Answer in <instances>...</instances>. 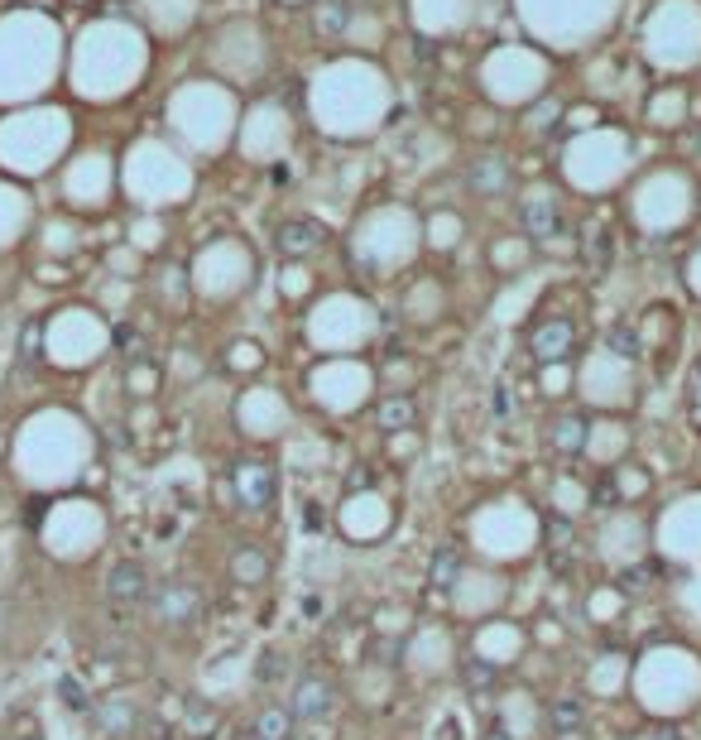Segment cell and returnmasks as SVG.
<instances>
[{
  "label": "cell",
  "instance_id": "1",
  "mask_svg": "<svg viewBox=\"0 0 701 740\" xmlns=\"http://www.w3.org/2000/svg\"><path fill=\"white\" fill-rule=\"evenodd\" d=\"M389 107H394L389 78L360 53L332 58V63L317 68L308 82L313 121H317V130H327V135H337V140H356V135L379 130Z\"/></svg>",
  "mask_w": 701,
  "mask_h": 740
},
{
  "label": "cell",
  "instance_id": "2",
  "mask_svg": "<svg viewBox=\"0 0 701 740\" xmlns=\"http://www.w3.org/2000/svg\"><path fill=\"white\" fill-rule=\"evenodd\" d=\"M620 6L624 0H515L529 39L548 43L552 53H577L606 39L610 24L620 20Z\"/></svg>",
  "mask_w": 701,
  "mask_h": 740
},
{
  "label": "cell",
  "instance_id": "3",
  "mask_svg": "<svg viewBox=\"0 0 701 740\" xmlns=\"http://www.w3.org/2000/svg\"><path fill=\"white\" fill-rule=\"evenodd\" d=\"M150 63L144 53V39L130 24H96L87 29L82 49H78V68H82V87L96 97L125 92L130 82L140 78V68Z\"/></svg>",
  "mask_w": 701,
  "mask_h": 740
},
{
  "label": "cell",
  "instance_id": "4",
  "mask_svg": "<svg viewBox=\"0 0 701 740\" xmlns=\"http://www.w3.org/2000/svg\"><path fill=\"white\" fill-rule=\"evenodd\" d=\"M639 49L659 72L701 68V0H659L644 14Z\"/></svg>",
  "mask_w": 701,
  "mask_h": 740
},
{
  "label": "cell",
  "instance_id": "5",
  "mask_svg": "<svg viewBox=\"0 0 701 740\" xmlns=\"http://www.w3.org/2000/svg\"><path fill=\"white\" fill-rule=\"evenodd\" d=\"M548 78V53L534 49V43H500L480 58V92L495 107H529L534 97H543Z\"/></svg>",
  "mask_w": 701,
  "mask_h": 740
},
{
  "label": "cell",
  "instance_id": "6",
  "mask_svg": "<svg viewBox=\"0 0 701 740\" xmlns=\"http://www.w3.org/2000/svg\"><path fill=\"white\" fill-rule=\"evenodd\" d=\"M173 125L183 130L193 144H202V150H216L231 130H236V92L222 82H187L179 97H173Z\"/></svg>",
  "mask_w": 701,
  "mask_h": 740
},
{
  "label": "cell",
  "instance_id": "7",
  "mask_svg": "<svg viewBox=\"0 0 701 740\" xmlns=\"http://www.w3.org/2000/svg\"><path fill=\"white\" fill-rule=\"evenodd\" d=\"M562 169H567V179H572L577 187H587V193H601V187H610L624 169H630V135H620V130H606V125L581 130V135L567 144Z\"/></svg>",
  "mask_w": 701,
  "mask_h": 740
},
{
  "label": "cell",
  "instance_id": "8",
  "mask_svg": "<svg viewBox=\"0 0 701 740\" xmlns=\"http://www.w3.org/2000/svg\"><path fill=\"white\" fill-rule=\"evenodd\" d=\"M212 68L222 72V78H260L270 63V43H265V29H260L255 20H231L216 29L212 39Z\"/></svg>",
  "mask_w": 701,
  "mask_h": 740
},
{
  "label": "cell",
  "instance_id": "9",
  "mask_svg": "<svg viewBox=\"0 0 701 740\" xmlns=\"http://www.w3.org/2000/svg\"><path fill=\"white\" fill-rule=\"evenodd\" d=\"M692 207V187L682 179L678 169H659L653 179H644V187L634 193V216L644 222L649 231H668L678 226L682 216Z\"/></svg>",
  "mask_w": 701,
  "mask_h": 740
},
{
  "label": "cell",
  "instance_id": "10",
  "mask_svg": "<svg viewBox=\"0 0 701 740\" xmlns=\"http://www.w3.org/2000/svg\"><path fill=\"white\" fill-rule=\"evenodd\" d=\"M356 251L370 260V265H389V260H408L414 251V222H408V212H375L370 222H365Z\"/></svg>",
  "mask_w": 701,
  "mask_h": 740
},
{
  "label": "cell",
  "instance_id": "11",
  "mask_svg": "<svg viewBox=\"0 0 701 740\" xmlns=\"http://www.w3.org/2000/svg\"><path fill=\"white\" fill-rule=\"evenodd\" d=\"M294 140V125H288V111L280 101H260L255 111H245L241 125V150L251 159H280Z\"/></svg>",
  "mask_w": 701,
  "mask_h": 740
},
{
  "label": "cell",
  "instance_id": "12",
  "mask_svg": "<svg viewBox=\"0 0 701 740\" xmlns=\"http://www.w3.org/2000/svg\"><path fill=\"white\" fill-rule=\"evenodd\" d=\"M150 611L164 630H187L202 620V611H207V597H202L193 582H164L150 591Z\"/></svg>",
  "mask_w": 701,
  "mask_h": 740
},
{
  "label": "cell",
  "instance_id": "13",
  "mask_svg": "<svg viewBox=\"0 0 701 740\" xmlns=\"http://www.w3.org/2000/svg\"><path fill=\"white\" fill-rule=\"evenodd\" d=\"M408 14H414V29L428 39H447L461 34L476 14V0H408Z\"/></svg>",
  "mask_w": 701,
  "mask_h": 740
},
{
  "label": "cell",
  "instance_id": "14",
  "mask_svg": "<svg viewBox=\"0 0 701 740\" xmlns=\"http://www.w3.org/2000/svg\"><path fill=\"white\" fill-rule=\"evenodd\" d=\"M332 707H337V683H332L327 673L308 669L294 683V702H288V712H294L298 721H323V717H332Z\"/></svg>",
  "mask_w": 701,
  "mask_h": 740
},
{
  "label": "cell",
  "instance_id": "15",
  "mask_svg": "<svg viewBox=\"0 0 701 740\" xmlns=\"http://www.w3.org/2000/svg\"><path fill=\"white\" fill-rule=\"evenodd\" d=\"M150 572H144V562L135 558H121V562H111V572H106V601L115 606H144L150 601Z\"/></svg>",
  "mask_w": 701,
  "mask_h": 740
},
{
  "label": "cell",
  "instance_id": "16",
  "mask_svg": "<svg viewBox=\"0 0 701 740\" xmlns=\"http://www.w3.org/2000/svg\"><path fill=\"white\" fill-rule=\"evenodd\" d=\"M92 727L101 731V736H111V740H125V736H135L140 731V707L130 702V698H106V702H92Z\"/></svg>",
  "mask_w": 701,
  "mask_h": 740
},
{
  "label": "cell",
  "instance_id": "17",
  "mask_svg": "<svg viewBox=\"0 0 701 740\" xmlns=\"http://www.w3.org/2000/svg\"><path fill=\"white\" fill-rule=\"evenodd\" d=\"M236 496L245 510H265V505L274 500V472L265 467V462H241L236 467Z\"/></svg>",
  "mask_w": 701,
  "mask_h": 740
},
{
  "label": "cell",
  "instance_id": "18",
  "mask_svg": "<svg viewBox=\"0 0 701 740\" xmlns=\"http://www.w3.org/2000/svg\"><path fill=\"white\" fill-rule=\"evenodd\" d=\"M144 14H150V24L159 29V34H183L187 24L197 20V0H140Z\"/></svg>",
  "mask_w": 701,
  "mask_h": 740
},
{
  "label": "cell",
  "instance_id": "19",
  "mask_svg": "<svg viewBox=\"0 0 701 740\" xmlns=\"http://www.w3.org/2000/svg\"><path fill=\"white\" fill-rule=\"evenodd\" d=\"M649 121L653 125H682L688 121V92H682V87H663V92H653L649 97Z\"/></svg>",
  "mask_w": 701,
  "mask_h": 740
},
{
  "label": "cell",
  "instance_id": "20",
  "mask_svg": "<svg viewBox=\"0 0 701 740\" xmlns=\"http://www.w3.org/2000/svg\"><path fill=\"white\" fill-rule=\"evenodd\" d=\"M260 740H294L298 736V717L288 707H260V717L251 721Z\"/></svg>",
  "mask_w": 701,
  "mask_h": 740
},
{
  "label": "cell",
  "instance_id": "21",
  "mask_svg": "<svg viewBox=\"0 0 701 740\" xmlns=\"http://www.w3.org/2000/svg\"><path fill=\"white\" fill-rule=\"evenodd\" d=\"M183 731L193 736V740H202V736H212L216 731V707L212 702H197V698H187L183 702Z\"/></svg>",
  "mask_w": 701,
  "mask_h": 740
},
{
  "label": "cell",
  "instance_id": "22",
  "mask_svg": "<svg viewBox=\"0 0 701 740\" xmlns=\"http://www.w3.org/2000/svg\"><path fill=\"white\" fill-rule=\"evenodd\" d=\"M323 241V231L308 226V222H294V226H280V255H303Z\"/></svg>",
  "mask_w": 701,
  "mask_h": 740
},
{
  "label": "cell",
  "instance_id": "23",
  "mask_svg": "<svg viewBox=\"0 0 701 740\" xmlns=\"http://www.w3.org/2000/svg\"><path fill=\"white\" fill-rule=\"evenodd\" d=\"M379 39H385V24L375 14H356L346 24V43H356V49H379Z\"/></svg>",
  "mask_w": 701,
  "mask_h": 740
},
{
  "label": "cell",
  "instance_id": "24",
  "mask_svg": "<svg viewBox=\"0 0 701 740\" xmlns=\"http://www.w3.org/2000/svg\"><path fill=\"white\" fill-rule=\"evenodd\" d=\"M581 702L577 698H562V702H552V712H548V721H552V731L558 736H572V731H581Z\"/></svg>",
  "mask_w": 701,
  "mask_h": 740
},
{
  "label": "cell",
  "instance_id": "25",
  "mask_svg": "<svg viewBox=\"0 0 701 740\" xmlns=\"http://www.w3.org/2000/svg\"><path fill=\"white\" fill-rule=\"evenodd\" d=\"M567 342H572V327H567V323H552V327H543V332L534 337L538 356H562V352H567Z\"/></svg>",
  "mask_w": 701,
  "mask_h": 740
},
{
  "label": "cell",
  "instance_id": "26",
  "mask_svg": "<svg viewBox=\"0 0 701 740\" xmlns=\"http://www.w3.org/2000/svg\"><path fill=\"white\" fill-rule=\"evenodd\" d=\"M414 424V399H385L379 404V428H408Z\"/></svg>",
  "mask_w": 701,
  "mask_h": 740
},
{
  "label": "cell",
  "instance_id": "27",
  "mask_svg": "<svg viewBox=\"0 0 701 740\" xmlns=\"http://www.w3.org/2000/svg\"><path fill=\"white\" fill-rule=\"evenodd\" d=\"M548 438L558 443V453H577V443H581V418H558Z\"/></svg>",
  "mask_w": 701,
  "mask_h": 740
},
{
  "label": "cell",
  "instance_id": "28",
  "mask_svg": "<svg viewBox=\"0 0 701 740\" xmlns=\"http://www.w3.org/2000/svg\"><path fill=\"white\" fill-rule=\"evenodd\" d=\"M284 669H288V663H284L280 649H265L260 663H255V678H260V683H284Z\"/></svg>",
  "mask_w": 701,
  "mask_h": 740
},
{
  "label": "cell",
  "instance_id": "29",
  "mask_svg": "<svg viewBox=\"0 0 701 740\" xmlns=\"http://www.w3.org/2000/svg\"><path fill=\"white\" fill-rule=\"evenodd\" d=\"M58 698H63V702L72 707V712H92V698L82 692L78 678H58Z\"/></svg>",
  "mask_w": 701,
  "mask_h": 740
},
{
  "label": "cell",
  "instance_id": "30",
  "mask_svg": "<svg viewBox=\"0 0 701 740\" xmlns=\"http://www.w3.org/2000/svg\"><path fill=\"white\" fill-rule=\"evenodd\" d=\"M451 577H457V554H451V548H443V554L433 558V582H437V587H447Z\"/></svg>",
  "mask_w": 701,
  "mask_h": 740
},
{
  "label": "cell",
  "instance_id": "31",
  "mask_svg": "<svg viewBox=\"0 0 701 740\" xmlns=\"http://www.w3.org/2000/svg\"><path fill=\"white\" fill-rule=\"evenodd\" d=\"M524 255H529V245H524V241H505L500 251H495L500 265H524Z\"/></svg>",
  "mask_w": 701,
  "mask_h": 740
},
{
  "label": "cell",
  "instance_id": "32",
  "mask_svg": "<svg viewBox=\"0 0 701 740\" xmlns=\"http://www.w3.org/2000/svg\"><path fill=\"white\" fill-rule=\"evenodd\" d=\"M433 241H437V245H451V241H457V216H437V222H433Z\"/></svg>",
  "mask_w": 701,
  "mask_h": 740
},
{
  "label": "cell",
  "instance_id": "33",
  "mask_svg": "<svg viewBox=\"0 0 701 740\" xmlns=\"http://www.w3.org/2000/svg\"><path fill=\"white\" fill-rule=\"evenodd\" d=\"M39 342H43V337H39V327H34V323H29V327L20 332V361H29V356H39Z\"/></svg>",
  "mask_w": 701,
  "mask_h": 740
},
{
  "label": "cell",
  "instance_id": "34",
  "mask_svg": "<svg viewBox=\"0 0 701 740\" xmlns=\"http://www.w3.org/2000/svg\"><path fill=\"white\" fill-rule=\"evenodd\" d=\"M260 554H236V577H260Z\"/></svg>",
  "mask_w": 701,
  "mask_h": 740
},
{
  "label": "cell",
  "instance_id": "35",
  "mask_svg": "<svg viewBox=\"0 0 701 740\" xmlns=\"http://www.w3.org/2000/svg\"><path fill=\"white\" fill-rule=\"evenodd\" d=\"M466 683H471V688H486V683H490V669H486V663H471V669H466Z\"/></svg>",
  "mask_w": 701,
  "mask_h": 740
},
{
  "label": "cell",
  "instance_id": "36",
  "mask_svg": "<svg viewBox=\"0 0 701 740\" xmlns=\"http://www.w3.org/2000/svg\"><path fill=\"white\" fill-rule=\"evenodd\" d=\"M115 342H121V352H135V346H140V337L130 327H121V337H115Z\"/></svg>",
  "mask_w": 701,
  "mask_h": 740
},
{
  "label": "cell",
  "instance_id": "37",
  "mask_svg": "<svg viewBox=\"0 0 701 740\" xmlns=\"http://www.w3.org/2000/svg\"><path fill=\"white\" fill-rule=\"evenodd\" d=\"M231 740H260V736H255V727H236V736H231Z\"/></svg>",
  "mask_w": 701,
  "mask_h": 740
},
{
  "label": "cell",
  "instance_id": "38",
  "mask_svg": "<svg viewBox=\"0 0 701 740\" xmlns=\"http://www.w3.org/2000/svg\"><path fill=\"white\" fill-rule=\"evenodd\" d=\"M14 740H43V736H39V731H29V736H14Z\"/></svg>",
  "mask_w": 701,
  "mask_h": 740
},
{
  "label": "cell",
  "instance_id": "39",
  "mask_svg": "<svg viewBox=\"0 0 701 740\" xmlns=\"http://www.w3.org/2000/svg\"><path fill=\"white\" fill-rule=\"evenodd\" d=\"M284 6H303V0H284Z\"/></svg>",
  "mask_w": 701,
  "mask_h": 740
},
{
  "label": "cell",
  "instance_id": "40",
  "mask_svg": "<svg viewBox=\"0 0 701 740\" xmlns=\"http://www.w3.org/2000/svg\"><path fill=\"white\" fill-rule=\"evenodd\" d=\"M697 265H701V260H697Z\"/></svg>",
  "mask_w": 701,
  "mask_h": 740
}]
</instances>
